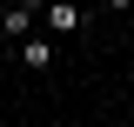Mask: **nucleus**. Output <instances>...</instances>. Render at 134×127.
Returning a JSON list of instances; mask_svg holds the SVG:
<instances>
[{"instance_id": "f257e3e1", "label": "nucleus", "mask_w": 134, "mask_h": 127, "mask_svg": "<svg viewBox=\"0 0 134 127\" xmlns=\"http://www.w3.org/2000/svg\"><path fill=\"white\" fill-rule=\"evenodd\" d=\"M40 27L47 33H81V7H74V0H47V7H40Z\"/></svg>"}, {"instance_id": "f03ea898", "label": "nucleus", "mask_w": 134, "mask_h": 127, "mask_svg": "<svg viewBox=\"0 0 134 127\" xmlns=\"http://www.w3.org/2000/svg\"><path fill=\"white\" fill-rule=\"evenodd\" d=\"M20 60H27L34 74H47L54 67V33H27V40H20Z\"/></svg>"}, {"instance_id": "7ed1b4c3", "label": "nucleus", "mask_w": 134, "mask_h": 127, "mask_svg": "<svg viewBox=\"0 0 134 127\" xmlns=\"http://www.w3.org/2000/svg\"><path fill=\"white\" fill-rule=\"evenodd\" d=\"M127 47H134V20H127Z\"/></svg>"}, {"instance_id": "20e7f679", "label": "nucleus", "mask_w": 134, "mask_h": 127, "mask_svg": "<svg viewBox=\"0 0 134 127\" xmlns=\"http://www.w3.org/2000/svg\"><path fill=\"white\" fill-rule=\"evenodd\" d=\"M0 20H7V0H0Z\"/></svg>"}]
</instances>
